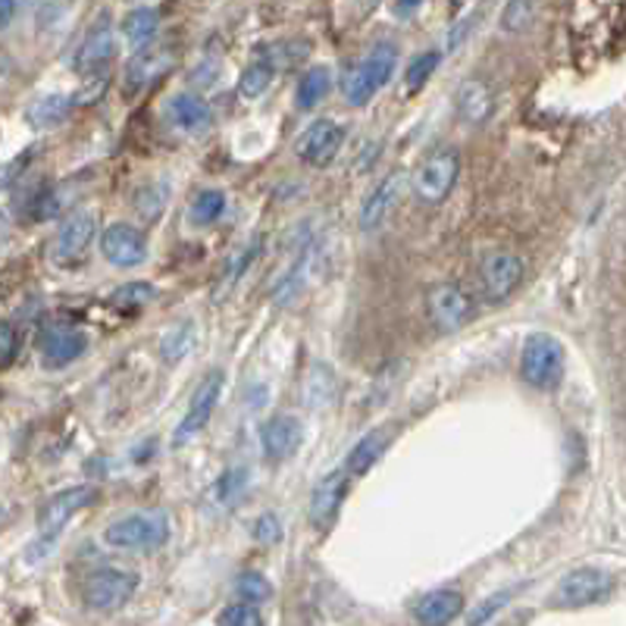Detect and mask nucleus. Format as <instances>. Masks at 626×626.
Listing matches in <instances>:
<instances>
[{
	"label": "nucleus",
	"instance_id": "nucleus-1",
	"mask_svg": "<svg viewBox=\"0 0 626 626\" xmlns=\"http://www.w3.org/2000/svg\"><path fill=\"white\" fill-rule=\"evenodd\" d=\"M104 542L117 552H161L169 542V517L163 510H135L104 530Z\"/></svg>",
	"mask_w": 626,
	"mask_h": 626
},
{
	"label": "nucleus",
	"instance_id": "nucleus-2",
	"mask_svg": "<svg viewBox=\"0 0 626 626\" xmlns=\"http://www.w3.org/2000/svg\"><path fill=\"white\" fill-rule=\"evenodd\" d=\"M135 592H139V574L117 567V564L94 567L82 580V602L88 611H101V614L126 607Z\"/></svg>",
	"mask_w": 626,
	"mask_h": 626
},
{
	"label": "nucleus",
	"instance_id": "nucleus-3",
	"mask_svg": "<svg viewBox=\"0 0 626 626\" xmlns=\"http://www.w3.org/2000/svg\"><path fill=\"white\" fill-rule=\"evenodd\" d=\"M394 70H398V50L389 42H379L367 50V57L349 72L345 79V97L351 107H364L370 104L376 92H382L392 82Z\"/></svg>",
	"mask_w": 626,
	"mask_h": 626
},
{
	"label": "nucleus",
	"instance_id": "nucleus-4",
	"mask_svg": "<svg viewBox=\"0 0 626 626\" xmlns=\"http://www.w3.org/2000/svg\"><path fill=\"white\" fill-rule=\"evenodd\" d=\"M520 376L527 379V386H533L539 392H552L557 389L560 376H564V345L548 332H535L523 342L520 354Z\"/></svg>",
	"mask_w": 626,
	"mask_h": 626
},
{
	"label": "nucleus",
	"instance_id": "nucleus-5",
	"mask_svg": "<svg viewBox=\"0 0 626 626\" xmlns=\"http://www.w3.org/2000/svg\"><path fill=\"white\" fill-rule=\"evenodd\" d=\"M461 173V157L454 147H439L436 154L423 157L417 163V169L411 173V194L417 198L420 204H441L451 188L458 182Z\"/></svg>",
	"mask_w": 626,
	"mask_h": 626
},
{
	"label": "nucleus",
	"instance_id": "nucleus-6",
	"mask_svg": "<svg viewBox=\"0 0 626 626\" xmlns=\"http://www.w3.org/2000/svg\"><path fill=\"white\" fill-rule=\"evenodd\" d=\"M527 263L510 251H492L480 263V295L486 304H505L523 285Z\"/></svg>",
	"mask_w": 626,
	"mask_h": 626
},
{
	"label": "nucleus",
	"instance_id": "nucleus-7",
	"mask_svg": "<svg viewBox=\"0 0 626 626\" xmlns=\"http://www.w3.org/2000/svg\"><path fill=\"white\" fill-rule=\"evenodd\" d=\"M117 57V38H114V25L110 20H97V23L85 32V38L75 47V57H72V70L85 79H107V67L110 60Z\"/></svg>",
	"mask_w": 626,
	"mask_h": 626
},
{
	"label": "nucleus",
	"instance_id": "nucleus-8",
	"mask_svg": "<svg viewBox=\"0 0 626 626\" xmlns=\"http://www.w3.org/2000/svg\"><path fill=\"white\" fill-rule=\"evenodd\" d=\"M614 592V577L599 567H577L564 580L557 582L555 599L557 607H589L604 602Z\"/></svg>",
	"mask_w": 626,
	"mask_h": 626
},
{
	"label": "nucleus",
	"instance_id": "nucleus-9",
	"mask_svg": "<svg viewBox=\"0 0 626 626\" xmlns=\"http://www.w3.org/2000/svg\"><path fill=\"white\" fill-rule=\"evenodd\" d=\"M88 351V335L82 329H75L72 323H47L38 332V354H42V364L47 370H63L75 364L82 354Z\"/></svg>",
	"mask_w": 626,
	"mask_h": 626
},
{
	"label": "nucleus",
	"instance_id": "nucleus-10",
	"mask_svg": "<svg viewBox=\"0 0 626 626\" xmlns=\"http://www.w3.org/2000/svg\"><path fill=\"white\" fill-rule=\"evenodd\" d=\"M426 314L439 332H458L473 314V302L458 282H436L426 292Z\"/></svg>",
	"mask_w": 626,
	"mask_h": 626
},
{
	"label": "nucleus",
	"instance_id": "nucleus-11",
	"mask_svg": "<svg viewBox=\"0 0 626 626\" xmlns=\"http://www.w3.org/2000/svg\"><path fill=\"white\" fill-rule=\"evenodd\" d=\"M220 394H223V370H210L208 376L198 382L194 394H191L186 417L176 426L173 445H188L194 436H201V433L208 429L210 417H213V411H216V404H220Z\"/></svg>",
	"mask_w": 626,
	"mask_h": 626
},
{
	"label": "nucleus",
	"instance_id": "nucleus-12",
	"mask_svg": "<svg viewBox=\"0 0 626 626\" xmlns=\"http://www.w3.org/2000/svg\"><path fill=\"white\" fill-rule=\"evenodd\" d=\"M94 498H97V488L94 486H70L63 488V492H57V495H50L45 505L38 508V517H35L38 533L45 535V539L60 535L63 533V527L70 523L79 510L94 505Z\"/></svg>",
	"mask_w": 626,
	"mask_h": 626
},
{
	"label": "nucleus",
	"instance_id": "nucleus-13",
	"mask_svg": "<svg viewBox=\"0 0 626 626\" xmlns=\"http://www.w3.org/2000/svg\"><path fill=\"white\" fill-rule=\"evenodd\" d=\"M179 54L169 45H154L141 47L139 54L126 63V82L122 88L129 94H139L151 85H157L163 75H169V70L176 67Z\"/></svg>",
	"mask_w": 626,
	"mask_h": 626
},
{
	"label": "nucleus",
	"instance_id": "nucleus-14",
	"mask_svg": "<svg viewBox=\"0 0 626 626\" xmlns=\"http://www.w3.org/2000/svg\"><path fill=\"white\" fill-rule=\"evenodd\" d=\"M342 141H345V129L332 119H317L310 122L302 132V139L295 141V154L302 157L307 166H317L323 169L329 163L339 157L342 151Z\"/></svg>",
	"mask_w": 626,
	"mask_h": 626
},
{
	"label": "nucleus",
	"instance_id": "nucleus-15",
	"mask_svg": "<svg viewBox=\"0 0 626 626\" xmlns=\"http://www.w3.org/2000/svg\"><path fill=\"white\" fill-rule=\"evenodd\" d=\"M101 255L119 270H135L147 260V238L129 223H114L101 235Z\"/></svg>",
	"mask_w": 626,
	"mask_h": 626
},
{
	"label": "nucleus",
	"instance_id": "nucleus-16",
	"mask_svg": "<svg viewBox=\"0 0 626 626\" xmlns=\"http://www.w3.org/2000/svg\"><path fill=\"white\" fill-rule=\"evenodd\" d=\"M94 233H97L94 213H88V210L70 213V216L63 220L60 233H57V241H54V260L63 263V267L79 263V260L85 257V251H88V245L94 241Z\"/></svg>",
	"mask_w": 626,
	"mask_h": 626
},
{
	"label": "nucleus",
	"instance_id": "nucleus-17",
	"mask_svg": "<svg viewBox=\"0 0 626 626\" xmlns=\"http://www.w3.org/2000/svg\"><path fill=\"white\" fill-rule=\"evenodd\" d=\"M408 182H411V176H408V173H398V169L389 173V176H382V182L373 188L370 194H367V201H364V208H361V229H364V233H373V229L386 226V220H389L394 208H398V201H401Z\"/></svg>",
	"mask_w": 626,
	"mask_h": 626
},
{
	"label": "nucleus",
	"instance_id": "nucleus-18",
	"mask_svg": "<svg viewBox=\"0 0 626 626\" xmlns=\"http://www.w3.org/2000/svg\"><path fill=\"white\" fill-rule=\"evenodd\" d=\"M349 483L351 476L345 470H332V473H326L323 480L314 486V492H310V523H314L320 533L335 523V517H339V510H342V501H345V495H349Z\"/></svg>",
	"mask_w": 626,
	"mask_h": 626
},
{
	"label": "nucleus",
	"instance_id": "nucleus-19",
	"mask_svg": "<svg viewBox=\"0 0 626 626\" xmlns=\"http://www.w3.org/2000/svg\"><path fill=\"white\" fill-rule=\"evenodd\" d=\"M302 439V420L292 417V414H276V417L267 420L263 429H260V448H263L267 461H273V464L288 461V458L298 451Z\"/></svg>",
	"mask_w": 626,
	"mask_h": 626
},
{
	"label": "nucleus",
	"instance_id": "nucleus-20",
	"mask_svg": "<svg viewBox=\"0 0 626 626\" xmlns=\"http://www.w3.org/2000/svg\"><path fill=\"white\" fill-rule=\"evenodd\" d=\"M320 263H323V238H314V241L304 245L302 255L295 257V263L288 267V273L279 279L276 302L279 304L298 302L304 295V288H307V282H310L314 273L320 270Z\"/></svg>",
	"mask_w": 626,
	"mask_h": 626
},
{
	"label": "nucleus",
	"instance_id": "nucleus-21",
	"mask_svg": "<svg viewBox=\"0 0 626 626\" xmlns=\"http://www.w3.org/2000/svg\"><path fill=\"white\" fill-rule=\"evenodd\" d=\"M464 611V595L458 589H433L414 604V621L420 626H448Z\"/></svg>",
	"mask_w": 626,
	"mask_h": 626
},
{
	"label": "nucleus",
	"instance_id": "nucleus-22",
	"mask_svg": "<svg viewBox=\"0 0 626 626\" xmlns=\"http://www.w3.org/2000/svg\"><path fill=\"white\" fill-rule=\"evenodd\" d=\"M454 110L464 119L466 126H483L492 114H495V94L483 79H466L454 94Z\"/></svg>",
	"mask_w": 626,
	"mask_h": 626
},
{
	"label": "nucleus",
	"instance_id": "nucleus-23",
	"mask_svg": "<svg viewBox=\"0 0 626 626\" xmlns=\"http://www.w3.org/2000/svg\"><path fill=\"white\" fill-rule=\"evenodd\" d=\"M389 441H392V429H373L367 433L361 441H354L349 451V458H345V473H349L351 480H361V476H367L376 461L386 454V448H389Z\"/></svg>",
	"mask_w": 626,
	"mask_h": 626
},
{
	"label": "nucleus",
	"instance_id": "nucleus-24",
	"mask_svg": "<svg viewBox=\"0 0 626 626\" xmlns=\"http://www.w3.org/2000/svg\"><path fill=\"white\" fill-rule=\"evenodd\" d=\"M166 117L173 119L182 132H208L213 126V110L198 94H176L166 104Z\"/></svg>",
	"mask_w": 626,
	"mask_h": 626
},
{
	"label": "nucleus",
	"instance_id": "nucleus-25",
	"mask_svg": "<svg viewBox=\"0 0 626 626\" xmlns=\"http://www.w3.org/2000/svg\"><path fill=\"white\" fill-rule=\"evenodd\" d=\"M75 97L70 94H45L38 101H32V107L25 110V119L32 129H57L72 117Z\"/></svg>",
	"mask_w": 626,
	"mask_h": 626
},
{
	"label": "nucleus",
	"instance_id": "nucleus-26",
	"mask_svg": "<svg viewBox=\"0 0 626 626\" xmlns=\"http://www.w3.org/2000/svg\"><path fill=\"white\" fill-rule=\"evenodd\" d=\"M273 75H276V54L260 50L255 60L248 63V70L241 72V79H238V94L248 97V101H251V97H260V94L270 88Z\"/></svg>",
	"mask_w": 626,
	"mask_h": 626
},
{
	"label": "nucleus",
	"instance_id": "nucleus-27",
	"mask_svg": "<svg viewBox=\"0 0 626 626\" xmlns=\"http://www.w3.org/2000/svg\"><path fill=\"white\" fill-rule=\"evenodd\" d=\"M157 28H161V10L154 7H135L122 20V35L132 45H147L157 35Z\"/></svg>",
	"mask_w": 626,
	"mask_h": 626
},
{
	"label": "nucleus",
	"instance_id": "nucleus-28",
	"mask_svg": "<svg viewBox=\"0 0 626 626\" xmlns=\"http://www.w3.org/2000/svg\"><path fill=\"white\" fill-rule=\"evenodd\" d=\"M166 201H169L166 182H147V186H141L135 191L132 208H135V213H139L144 223H157L163 216V210H166Z\"/></svg>",
	"mask_w": 626,
	"mask_h": 626
},
{
	"label": "nucleus",
	"instance_id": "nucleus-29",
	"mask_svg": "<svg viewBox=\"0 0 626 626\" xmlns=\"http://www.w3.org/2000/svg\"><path fill=\"white\" fill-rule=\"evenodd\" d=\"M332 88V72L326 67H314L302 75L298 82V107L302 110H314L320 101H326V94Z\"/></svg>",
	"mask_w": 626,
	"mask_h": 626
},
{
	"label": "nucleus",
	"instance_id": "nucleus-30",
	"mask_svg": "<svg viewBox=\"0 0 626 626\" xmlns=\"http://www.w3.org/2000/svg\"><path fill=\"white\" fill-rule=\"evenodd\" d=\"M194 345V326L191 323H176L163 332L161 339V357L166 364H179L188 351Z\"/></svg>",
	"mask_w": 626,
	"mask_h": 626
},
{
	"label": "nucleus",
	"instance_id": "nucleus-31",
	"mask_svg": "<svg viewBox=\"0 0 626 626\" xmlns=\"http://www.w3.org/2000/svg\"><path fill=\"white\" fill-rule=\"evenodd\" d=\"M154 298H157V288H154L151 282H126V285H119L117 292L110 295V304H114L117 310L132 314V310L147 307Z\"/></svg>",
	"mask_w": 626,
	"mask_h": 626
},
{
	"label": "nucleus",
	"instance_id": "nucleus-32",
	"mask_svg": "<svg viewBox=\"0 0 626 626\" xmlns=\"http://www.w3.org/2000/svg\"><path fill=\"white\" fill-rule=\"evenodd\" d=\"M223 213H226V194H223V191L204 188L201 194H194V201H191V220H194L198 226L216 223Z\"/></svg>",
	"mask_w": 626,
	"mask_h": 626
},
{
	"label": "nucleus",
	"instance_id": "nucleus-33",
	"mask_svg": "<svg viewBox=\"0 0 626 626\" xmlns=\"http://www.w3.org/2000/svg\"><path fill=\"white\" fill-rule=\"evenodd\" d=\"M257 251H260V238H255L251 245H245L238 255H235V260H233V267L223 273V279H220V285H216V298H223V292L229 295L233 292V285L241 279V273L255 263V257H257Z\"/></svg>",
	"mask_w": 626,
	"mask_h": 626
},
{
	"label": "nucleus",
	"instance_id": "nucleus-34",
	"mask_svg": "<svg viewBox=\"0 0 626 626\" xmlns=\"http://www.w3.org/2000/svg\"><path fill=\"white\" fill-rule=\"evenodd\" d=\"M235 592H238V599L248 604H260L267 602L270 595H273V586L267 577H260L255 570H248V574H241L238 582H235Z\"/></svg>",
	"mask_w": 626,
	"mask_h": 626
},
{
	"label": "nucleus",
	"instance_id": "nucleus-35",
	"mask_svg": "<svg viewBox=\"0 0 626 626\" xmlns=\"http://www.w3.org/2000/svg\"><path fill=\"white\" fill-rule=\"evenodd\" d=\"M439 54L436 50H429V54H417L411 63H408V70H404V82H408V88L411 92H417V88H423L426 82H429V75L436 72V67H439Z\"/></svg>",
	"mask_w": 626,
	"mask_h": 626
},
{
	"label": "nucleus",
	"instance_id": "nucleus-36",
	"mask_svg": "<svg viewBox=\"0 0 626 626\" xmlns=\"http://www.w3.org/2000/svg\"><path fill=\"white\" fill-rule=\"evenodd\" d=\"M216 624L220 626H263V617H260L257 604L238 602V604H229V607H223V611H220V617H216Z\"/></svg>",
	"mask_w": 626,
	"mask_h": 626
},
{
	"label": "nucleus",
	"instance_id": "nucleus-37",
	"mask_svg": "<svg viewBox=\"0 0 626 626\" xmlns=\"http://www.w3.org/2000/svg\"><path fill=\"white\" fill-rule=\"evenodd\" d=\"M508 599H510V592H495V595H488L486 602H480L470 614H466V626H483V624H488L505 604H508Z\"/></svg>",
	"mask_w": 626,
	"mask_h": 626
},
{
	"label": "nucleus",
	"instance_id": "nucleus-38",
	"mask_svg": "<svg viewBox=\"0 0 626 626\" xmlns=\"http://www.w3.org/2000/svg\"><path fill=\"white\" fill-rule=\"evenodd\" d=\"M0 367L3 370H10L13 367V361H16V354H20V332H16V323L13 320H3L0 323Z\"/></svg>",
	"mask_w": 626,
	"mask_h": 626
},
{
	"label": "nucleus",
	"instance_id": "nucleus-39",
	"mask_svg": "<svg viewBox=\"0 0 626 626\" xmlns=\"http://www.w3.org/2000/svg\"><path fill=\"white\" fill-rule=\"evenodd\" d=\"M533 16H535L533 3H508L505 13H501V23H505L508 32H523V28H530Z\"/></svg>",
	"mask_w": 626,
	"mask_h": 626
},
{
	"label": "nucleus",
	"instance_id": "nucleus-40",
	"mask_svg": "<svg viewBox=\"0 0 626 626\" xmlns=\"http://www.w3.org/2000/svg\"><path fill=\"white\" fill-rule=\"evenodd\" d=\"M255 539L263 545H276L282 539V523H279L276 513H260L255 523Z\"/></svg>",
	"mask_w": 626,
	"mask_h": 626
},
{
	"label": "nucleus",
	"instance_id": "nucleus-41",
	"mask_svg": "<svg viewBox=\"0 0 626 626\" xmlns=\"http://www.w3.org/2000/svg\"><path fill=\"white\" fill-rule=\"evenodd\" d=\"M238 486H245V473H241V470H229V473H223V480H220V495H223V498H233Z\"/></svg>",
	"mask_w": 626,
	"mask_h": 626
},
{
	"label": "nucleus",
	"instance_id": "nucleus-42",
	"mask_svg": "<svg viewBox=\"0 0 626 626\" xmlns=\"http://www.w3.org/2000/svg\"><path fill=\"white\" fill-rule=\"evenodd\" d=\"M0 10H3V20H0V25L7 28V23H10V16H13V10H16V7H13L10 0H3V7H0Z\"/></svg>",
	"mask_w": 626,
	"mask_h": 626
}]
</instances>
